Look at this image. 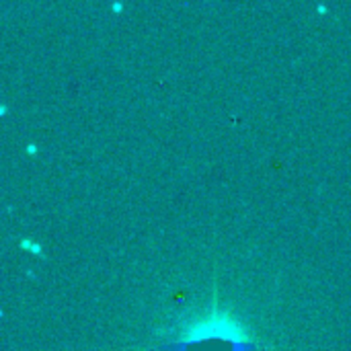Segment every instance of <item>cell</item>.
Returning <instances> with one entry per match:
<instances>
[{
	"label": "cell",
	"mask_w": 351,
	"mask_h": 351,
	"mask_svg": "<svg viewBox=\"0 0 351 351\" xmlns=\"http://www.w3.org/2000/svg\"><path fill=\"white\" fill-rule=\"evenodd\" d=\"M169 351H255L257 343L245 337L241 325L226 313H212L185 331V337L165 346Z\"/></svg>",
	"instance_id": "6da1fadb"
},
{
	"label": "cell",
	"mask_w": 351,
	"mask_h": 351,
	"mask_svg": "<svg viewBox=\"0 0 351 351\" xmlns=\"http://www.w3.org/2000/svg\"><path fill=\"white\" fill-rule=\"evenodd\" d=\"M21 247L25 249V251H31V253H41V247L37 245V243H31V241H21Z\"/></svg>",
	"instance_id": "7a4b0ae2"
}]
</instances>
